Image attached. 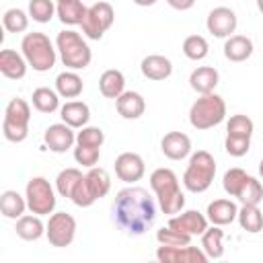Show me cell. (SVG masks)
<instances>
[{
  "label": "cell",
  "instance_id": "obj_13",
  "mask_svg": "<svg viewBox=\"0 0 263 263\" xmlns=\"http://www.w3.org/2000/svg\"><path fill=\"white\" fill-rule=\"evenodd\" d=\"M146 173V164L144 158L136 152H121L115 158V175L119 181L123 183H136L144 177Z\"/></svg>",
  "mask_w": 263,
  "mask_h": 263
},
{
  "label": "cell",
  "instance_id": "obj_2",
  "mask_svg": "<svg viewBox=\"0 0 263 263\" xmlns=\"http://www.w3.org/2000/svg\"><path fill=\"white\" fill-rule=\"evenodd\" d=\"M150 187L156 193V199H158V205H160L162 214L175 216V214H179L183 210L185 195H183V191L179 187V179H177L175 171L164 168V166L152 171V175H150Z\"/></svg>",
  "mask_w": 263,
  "mask_h": 263
},
{
  "label": "cell",
  "instance_id": "obj_3",
  "mask_svg": "<svg viewBox=\"0 0 263 263\" xmlns=\"http://www.w3.org/2000/svg\"><path fill=\"white\" fill-rule=\"evenodd\" d=\"M55 47H58V55H60L62 64L70 70H84L92 60V51H90L88 43L82 39L80 33H76L72 29H64L58 33Z\"/></svg>",
  "mask_w": 263,
  "mask_h": 263
},
{
  "label": "cell",
  "instance_id": "obj_29",
  "mask_svg": "<svg viewBox=\"0 0 263 263\" xmlns=\"http://www.w3.org/2000/svg\"><path fill=\"white\" fill-rule=\"evenodd\" d=\"M201 249L208 255V259H220L224 255V230L220 226H208L201 234Z\"/></svg>",
  "mask_w": 263,
  "mask_h": 263
},
{
  "label": "cell",
  "instance_id": "obj_30",
  "mask_svg": "<svg viewBox=\"0 0 263 263\" xmlns=\"http://www.w3.org/2000/svg\"><path fill=\"white\" fill-rule=\"evenodd\" d=\"M31 103L39 113H53L60 109V95L47 86H39L31 95Z\"/></svg>",
  "mask_w": 263,
  "mask_h": 263
},
{
  "label": "cell",
  "instance_id": "obj_33",
  "mask_svg": "<svg viewBox=\"0 0 263 263\" xmlns=\"http://www.w3.org/2000/svg\"><path fill=\"white\" fill-rule=\"evenodd\" d=\"M82 177H84L82 171H80V168H74V166L60 171L58 177H55V191H58L62 197H68V199H70V197H72V191H74V187H76V183H78Z\"/></svg>",
  "mask_w": 263,
  "mask_h": 263
},
{
  "label": "cell",
  "instance_id": "obj_25",
  "mask_svg": "<svg viewBox=\"0 0 263 263\" xmlns=\"http://www.w3.org/2000/svg\"><path fill=\"white\" fill-rule=\"evenodd\" d=\"M27 208H29L27 205V197H23L18 191H14V189L2 191V195H0V212H2L4 218L18 220L25 214Z\"/></svg>",
  "mask_w": 263,
  "mask_h": 263
},
{
  "label": "cell",
  "instance_id": "obj_42",
  "mask_svg": "<svg viewBox=\"0 0 263 263\" xmlns=\"http://www.w3.org/2000/svg\"><path fill=\"white\" fill-rule=\"evenodd\" d=\"M101 158V148H95V146H82V144H76L74 148V160L86 168H92L97 166Z\"/></svg>",
  "mask_w": 263,
  "mask_h": 263
},
{
  "label": "cell",
  "instance_id": "obj_18",
  "mask_svg": "<svg viewBox=\"0 0 263 263\" xmlns=\"http://www.w3.org/2000/svg\"><path fill=\"white\" fill-rule=\"evenodd\" d=\"M140 70H142V76L148 80H164L173 74V62L160 53H152L142 60Z\"/></svg>",
  "mask_w": 263,
  "mask_h": 263
},
{
  "label": "cell",
  "instance_id": "obj_10",
  "mask_svg": "<svg viewBox=\"0 0 263 263\" xmlns=\"http://www.w3.org/2000/svg\"><path fill=\"white\" fill-rule=\"evenodd\" d=\"M45 236L51 247L64 249L70 247L74 236H76V220L68 212H55L49 216L45 224Z\"/></svg>",
  "mask_w": 263,
  "mask_h": 263
},
{
  "label": "cell",
  "instance_id": "obj_32",
  "mask_svg": "<svg viewBox=\"0 0 263 263\" xmlns=\"http://www.w3.org/2000/svg\"><path fill=\"white\" fill-rule=\"evenodd\" d=\"M236 220H238L240 228L251 232V234H257L263 230V212L257 205H242L238 210Z\"/></svg>",
  "mask_w": 263,
  "mask_h": 263
},
{
  "label": "cell",
  "instance_id": "obj_48",
  "mask_svg": "<svg viewBox=\"0 0 263 263\" xmlns=\"http://www.w3.org/2000/svg\"><path fill=\"white\" fill-rule=\"evenodd\" d=\"M259 175H261V179H263V158H261V162H259Z\"/></svg>",
  "mask_w": 263,
  "mask_h": 263
},
{
  "label": "cell",
  "instance_id": "obj_39",
  "mask_svg": "<svg viewBox=\"0 0 263 263\" xmlns=\"http://www.w3.org/2000/svg\"><path fill=\"white\" fill-rule=\"evenodd\" d=\"M247 177H249V175H247L242 168H238V166L228 168V171L224 173V177H222V187H224V191H226L228 195L236 197L238 191H240V187L245 185Z\"/></svg>",
  "mask_w": 263,
  "mask_h": 263
},
{
  "label": "cell",
  "instance_id": "obj_44",
  "mask_svg": "<svg viewBox=\"0 0 263 263\" xmlns=\"http://www.w3.org/2000/svg\"><path fill=\"white\" fill-rule=\"evenodd\" d=\"M72 201H74V205H78V208H90L97 199H95V195L90 193V189H88V185H86V179L82 177L78 183H76V187H74V191H72V197H70Z\"/></svg>",
  "mask_w": 263,
  "mask_h": 263
},
{
  "label": "cell",
  "instance_id": "obj_38",
  "mask_svg": "<svg viewBox=\"0 0 263 263\" xmlns=\"http://www.w3.org/2000/svg\"><path fill=\"white\" fill-rule=\"evenodd\" d=\"M156 240L160 245H168V247H185V245H191V234H185L171 226H162L156 230Z\"/></svg>",
  "mask_w": 263,
  "mask_h": 263
},
{
  "label": "cell",
  "instance_id": "obj_8",
  "mask_svg": "<svg viewBox=\"0 0 263 263\" xmlns=\"http://www.w3.org/2000/svg\"><path fill=\"white\" fill-rule=\"evenodd\" d=\"M27 205L37 216H49L55 210V191L45 177H31L25 187Z\"/></svg>",
  "mask_w": 263,
  "mask_h": 263
},
{
  "label": "cell",
  "instance_id": "obj_34",
  "mask_svg": "<svg viewBox=\"0 0 263 263\" xmlns=\"http://www.w3.org/2000/svg\"><path fill=\"white\" fill-rule=\"evenodd\" d=\"M236 199L242 203V205H259V201L263 199V185L261 181H257L255 177H247L245 185L240 187Z\"/></svg>",
  "mask_w": 263,
  "mask_h": 263
},
{
  "label": "cell",
  "instance_id": "obj_21",
  "mask_svg": "<svg viewBox=\"0 0 263 263\" xmlns=\"http://www.w3.org/2000/svg\"><path fill=\"white\" fill-rule=\"evenodd\" d=\"M218 80H220V74H218L216 68L197 66L189 76V86L197 95H208V92H214V88L218 86Z\"/></svg>",
  "mask_w": 263,
  "mask_h": 263
},
{
  "label": "cell",
  "instance_id": "obj_20",
  "mask_svg": "<svg viewBox=\"0 0 263 263\" xmlns=\"http://www.w3.org/2000/svg\"><path fill=\"white\" fill-rule=\"evenodd\" d=\"M27 68H29V64H27L25 55H21L12 49H2L0 51V72H2V76L10 78V80H21V78H25Z\"/></svg>",
  "mask_w": 263,
  "mask_h": 263
},
{
  "label": "cell",
  "instance_id": "obj_4",
  "mask_svg": "<svg viewBox=\"0 0 263 263\" xmlns=\"http://www.w3.org/2000/svg\"><path fill=\"white\" fill-rule=\"evenodd\" d=\"M21 49H23L27 64L35 72H47L55 66L58 47H53V43L49 41L45 33H39V31L27 33L21 41Z\"/></svg>",
  "mask_w": 263,
  "mask_h": 263
},
{
  "label": "cell",
  "instance_id": "obj_43",
  "mask_svg": "<svg viewBox=\"0 0 263 263\" xmlns=\"http://www.w3.org/2000/svg\"><path fill=\"white\" fill-rule=\"evenodd\" d=\"M224 148L230 156L234 158H240L249 152L251 148V138H245V136H228L226 134V140H224Z\"/></svg>",
  "mask_w": 263,
  "mask_h": 263
},
{
  "label": "cell",
  "instance_id": "obj_17",
  "mask_svg": "<svg viewBox=\"0 0 263 263\" xmlns=\"http://www.w3.org/2000/svg\"><path fill=\"white\" fill-rule=\"evenodd\" d=\"M115 107H117V113L123 119H140L146 111V101L136 90H123L115 99Z\"/></svg>",
  "mask_w": 263,
  "mask_h": 263
},
{
  "label": "cell",
  "instance_id": "obj_1",
  "mask_svg": "<svg viewBox=\"0 0 263 263\" xmlns=\"http://www.w3.org/2000/svg\"><path fill=\"white\" fill-rule=\"evenodd\" d=\"M113 220L115 224L132 236H140L152 228L156 220L154 197L144 187H125L115 195L113 201Z\"/></svg>",
  "mask_w": 263,
  "mask_h": 263
},
{
  "label": "cell",
  "instance_id": "obj_16",
  "mask_svg": "<svg viewBox=\"0 0 263 263\" xmlns=\"http://www.w3.org/2000/svg\"><path fill=\"white\" fill-rule=\"evenodd\" d=\"M160 150L171 160H183L191 154V140L183 132H168L160 140Z\"/></svg>",
  "mask_w": 263,
  "mask_h": 263
},
{
  "label": "cell",
  "instance_id": "obj_41",
  "mask_svg": "<svg viewBox=\"0 0 263 263\" xmlns=\"http://www.w3.org/2000/svg\"><path fill=\"white\" fill-rule=\"evenodd\" d=\"M105 142V134L101 127H95V125H84L80 127V132L76 134V144H82V146H95V148H101Z\"/></svg>",
  "mask_w": 263,
  "mask_h": 263
},
{
  "label": "cell",
  "instance_id": "obj_35",
  "mask_svg": "<svg viewBox=\"0 0 263 263\" xmlns=\"http://www.w3.org/2000/svg\"><path fill=\"white\" fill-rule=\"evenodd\" d=\"M208 51H210V45H208L205 37H201V35H189V37H185V41H183V53H185V58H189L193 62H199V60H203L208 55Z\"/></svg>",
  "mask_w": 263,
  "mask_h": 263
},
{
  "label": "cell",
  "instance_id": "obj_12",
  "mask_svg": "<svg viewBox=\"0 0 263 263\" xmlns=\"http://www.w3.org/2000/svg\"><path fill=\"white\" fill-rule=\"evenodd\" d=\"M236 25H238V21H236L234 10H230L226 6H218V8L210 10V14L205 18L208 31L220 39H228L236 31Z\"/></svg>",
  "mask_w": 263,
  "mask_h": 263
},
{
  "label": "cell",
  "instance_id": "obj_9",
  "mask_svg": "<svg viewBox=\"0 0 263 263\" xmlns=\"http://www.w3.org/2000/svg\"><path fill=\"white\" fill-rule=\"evenodd\" d=\"M113 21H115V10H113V6L109 4V2H105V0H99V2H95L92 6H88V10H86V16H84V21H82V33L88 37V39H92V41H99L103 35H105V31L113 25Z\"/></svg>",
  "mask_w": 263,
  "mask_h": 263
},
{
  "label": "cell",
  "instance_id": "obj_11",
  "mask_svg": "<svg viewBox=\"0 0 263 263\" xmlns=\"http://www.w3.org/2000/svg\"><path fill=\"white\" fill-rule=\"evenodd\" d=\"M156 259L160 263H208V255L203 249L185 245V247H168L160 245L156 249Z\"/></svg>",
  "mask_w": 263,
  "mask_h": 263
},
{
  "label": "cell",
  "instance_id": "obj_24",
  "mask_svg": "<svg viewBox=\"0 0 263 263\" xmlns=\"http://www.w3.org/2000/svg\"><path fill=\"white\" fill-rule=\"evenodd\" d=\"M14 230H16V236L23 240H39L45 234V224L41 222V216L31 212V214H23L16 220Z\"/></svg>",
  "mask_w": 263,
  "mask_h": 263
},
{
  "label": "cell",
  "instance_id": "obj_37",
  "mask_svg": "<svg viewBox=\"0 0 263 263\" xmlns=\"http://www.w3.org/2000/svg\"><path fill=\"white\" fill-rule=\"evenodd\" d=\"M2 25L8 33H25L29 27V14L21 8H8L2 16Z\"/></svg>",
  "mask_w": 263,
  "mask_h": 263
},
{
  "label": "cell",
  "instance_id": "obj_47",
  "mask_svg": "<svg viewBox=\"0 0 263 263\" xmlns=\"http://www.w3.org/2000/svg\"><path fill=\"white\" fill-rule=\"evenodd\" d=\"M257 8H259V12L263 14V0H257Z\"/></svg>",
  "mask_w": 263,
  "mask_h": 263
},
{
  "label": "cell",
  "instance_id": "obj_28",
  "mask_svg": "<svg viewBox=\"0 0 263 263\" xmlns=\"http://www.w3.org/2000/svg\"><path fill=\"white\" fill-rule=\"evenodd\" d=\"M82 88H84L82 78L74 70H66V72L58 74V78H55V90L62 99H76V97H80Z\"/></svg>",
  "mask_w": 263,
  "mask_h": 263
},
{
  "label": "cell",
  "instance_id": "obj_23",
  "mask_svg": "<svg viewBox=\"0 0 263 263\" xmlns=\"http://www.w3.org/2000/svg\"><path fill=\"white\" fill-rule=\"evenodd\" d=\"M253 55V41L245 35H230L224 41V58L230 62H245Z\"/></svg>",
  "mask_w": 263,
  "mask_h": 263
},
{
  "label": "cell",
  "instance_id": "obj_6",
  "mask_svg": "<svg viewBox=\"0 0 263 263\" xmlns=\"http://www.w3.org/2000/svg\"><path fill=\"white\" fill-rule=\"evenodd\" d=\"M224 117H226V103L216 92L199 95V99H195V103L189 109V123L201 132L216 127L218 123L224 121Z\"/></svg>",
  "mask_w": 263,
  "mask_h": 263
},
{
  "label": "cell",
  "instance_id": "obj_46",
  "mask_svg": "<svg viewBox=\"0 0 263 263\" xmlns=\"http://www.w3.org/2000/svg\"><path fill=\"white\" fill-rule=\"evenodd\" d=\"M134 4H138V6H152V4H156V0H134Z\"/></svg>",
  "mask_w": 263,
  "mask_h": 263
},
{
  "label": "cell",
  "instance_id": "obj_40",
  "mask_svg": "<svg viewBox=\"0 0 263 263\" xmlns=\"http://www.w3.org/2000/svg\"><path fill=\"white\" fill-rule=\"evenodd\" d=\"M253 129H255V125H253L251 117H247L242 113L232 115L228 119V123H226V134L228 136H245V138H251L253 136Z\"/></svg>",
  "mask_w": 263,
  "mask_h": 263
},
{
  "label": "cell",
  "instance_id": "obj_27",
  "mask_svg": "<svg viewBox=\"0 0 263 263\" xmlns=\"http://www.w3.org/2000/svg\"><path fill=\"white\" fill-rule=\"evenodd\" d=\"M86 10L88 8L82 4V0H58V18L64 25H82Z\"/></svg>",
  "mask_w": 263,
  "mask_h": 263
},
{
  "label": "cell",
  "instance_id": "obj_22",
  "mask_svg": "<svg viewBox=\"0 0 263 263\" xmlns=\"http://www.w3.org/2000/svg\"><path fill=\"white\" fill-rule=\"evenodd\" d=\"M60 117H62V121L68 123L70 127L80 129V127H84V125L88 123V119H90V109H88V105L82 103V101H68L66 105L60 107Z\"/></svg>",
  "mask_w": 263,
  "mask_h": 263
},
{
  "label": "cell",
  "instance_id": "obj_19",
  "mask_svg": "<svg viewBox=\"0 0 263 263\" xmlns=\"http://www.w3.org/2000/svg\"><path fill=\"white\" fill-rule=\"evenodd\" d=\"M205 216L212 224L216 226H226V224H232L238 216V208L232 199H214L208 210H205Z\"/></svg>",
  "mask_w": 263,
  "mask_h": 263
},
{
  "label": "cell",
  "instance_id": "obj_36",
  "mask_svg": "<svg viewBox=\"0 0 263 263\" xmlns=\"http://www.w3.org/2000/svg\"><path fill=\"white\" fill-rule=\"evenodd\" d=\"M53 14H58L53 0H29V16L35 23H49Z\"/></svg>",
  "mask_w": 263,
  "mask_h": 263
},
{
  "label": "cell",
  "instance_id": "obj_31",
  "mask_svg": "<svg viewBox=\"0 0 263 263\" xmlns=\"http://www.w3.org/2000/svg\"><path fill=\"white\" fill-rule=\"evenodd\" d=\"M84 179H86V185H88L90 193L95 195V199L105 197L109 193V189H111V177H109V173L105 168L92 166V168H88Z\"/></svg>",
  "mask_w": 263,
  "mask_h": 263
},
{
  "label": "cell",
  "instance_id": "obj_15",
  "mask_svg": "<svg viewBox=\"0 0 263 263\" xmlns=\"http://www.w3.org/2000/svg\"><path fill=\"white\" fill-rule=\"evenodd\" d=\"M208 222H210L208 216H203L201 212L187 210V212H179L177 216H171L168 226L175 230H181L185 234H191V236H201L208 228Z\"/></svg>",
  "mask_w": 263,
  "mask_h": 263
},
{
  "label": "cell",
  "instance_id": "obj_45",
  "mask_svg": "<svg viewBox=\"0 0 263 263\" xmlns=\"http://www.w3.org/2000/svg\"><path fill=\"white\" fill-rule=\"evenodd\" d=\"M166 4L175 10H189V8H193L195 0H166Z\"/></svg>",
  "mask_w": 263,
  "mask_h": 263
},
{
  "label": "cell",
  "instance_id": "obj_7",
  "mask_svg": "<svg viewBox=\"0 0 263 263\" xmlns=\"http://www.w3.org/2000/svg\"><path fill=\"white\" fill-rule=\"evenodd\" d=\"M29 121H31V107L25 99H10L4 109L2 119V134L8 142H23L29 136Z\"/></svg>",
  "mask_w": 263,
  "mask_h": 263
},
{
  "label": "cell",
  "instance_id": "obj_5",
  "mask_svg": "<svg viewBox=\"0 0 263 263\" xmlns=\"http://www.w3.org/2000/svg\"><path fill=\"white\" fill-rule=\"evenodd\" d=\"M216 177V160L208 150H197L191 154L189 164L183 173V185L191 193H203L212 187Z\"/></svg>",
  "mask_w": 263,
  "mask_h": 263
},
{
  "label": "cell",
  "instance_id": "obj_14",
  "mask_svg": "<svg viewBox=\"0 0 263 263\" xmlns=\"http://www.w3.org/2000/svg\"><path fill=\"white\" fill-rule=\"evenodd\" d=\"M43 142L45 146L55 152V154H64L66 150H70L76 142V134H74V127H70L68 123H53L45 129L43 134Z\"/></svg>",
  "mask_w": 263,
  "mask_h": 263
},
{
  "label": "cell",
  "instance_id": "obj_26",
  "mask_svg": "<svg viewBox=\"0 0 263 263\" xmlns=\"http://www.w3.org/2000/svg\"><path fill=\"white\" fill-rule=\"evenodd\" d=\"M99 90L105 99H117L125 90V76L115 68L105 70L99 78Z\"/></svg>",
  "mask_w": 263,
  "mask_h": 263
}]
</instances>
